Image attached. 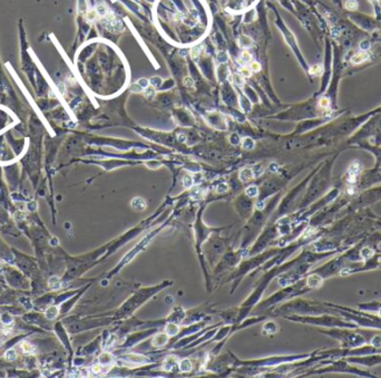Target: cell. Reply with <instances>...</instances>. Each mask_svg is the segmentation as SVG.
Returning a JSON list of instances; mask_svg holds the SVG:
<instances>
[{
    "label": "cell",
    "mask_w": 381,
    "mask_h": 378,
    "mask_svg": "<svg viewBox=\"0 0 381 378\" xmlns=\"http://www.w3.org/2000/svg\"><path fill=\"white\" fill-rule=\"evenodd\" d=\"M377 252H379V253H381V250H380V249H379V248H378V249H377Z\"/></svg>",
    "instance_id": "cell-30"
},
{
    "label": "cell",
    "mask_w": 381,
    "mask_h": 378,
    "mask_svg": "<svg viewBox=\"0 0 381 378\" xmlns=\"http://www.w3.org/2000/svg\"><path fill=\"white\" fill-rule=\"evenodd\" d=\"M345 7L349 10H354L357 8V1L356 0H349L347 3V5H345Z\"/></svg>",
    "instance_id": "cell-21"
},
{
    "label": "cell",
    "mask_w": 381,
    "mask_h": 378,
    "mask_svg": "<svg viewBox=\"0 0 381 378\" xmlns=\"http://www.w3.org/2000/svg\"><path fill=\"white\" fill-rule=\"evenodd\" d=\"M372 226H373V229H376V230H378L381 232V218H377L373 221V225Z\"/></svg>",
    "instance_id": "cell-22"
},
{
    "label": "cell",
    "mask_w": 381,
    "mask_h": 378,
    "mask_svg": "<svg viewBox=\"0 0 381 378\" xmlns=\"http://www.w3.org/2000/svg\"><path fill=\"white\" fill-rule=\"evenodd\" d=\"M240 177H241V180H242V181L247 182V181H250V180L253 179V172H252L251 170L245 169L244 171H242V172H241Z\"/></svg>",
    "instance_id": "cell-9"
},
{
    "label": "cell",
    "mask_w": 381,
    "mask_h": 378,
    "mask_svg": "<svg viewBox=\"0 0 381 378\" xmlns=\"http://www.w3.org/2000/svg\"><path fill=\"white\" fill-rule=\"evenodd\" d=\"M184 83H185L186 86H193V81H192L190 77H186V78L184 79Z\"/></svg>",
    "instance_id": "cell-28"
},
{
    "label": "cell",
    "mask_w": 381,
    "mask_h": 378,
    "mask_svg": "<svg viewBox=\"0 0 381 378\" xmlns=\"http://www.w3.org/2000/svg\"><path fill=\"white\" fill-rule=\"evenodd\" d=\"M358 174H359V164H358V162H354L350 165L349 171H348V182L354 183L357 180Z\"/></svg>",
    "instance_id": "cell-7"
},
{
    "label": "cell",
    "mask_w": 381,
    "mask_h": 378,
    "mask_svg": "<svg viewBox=\"0 0 381 378\" xmlns=\"http://www.w3.org/2000/svg\"><path fill=\"white\" fill-rule=\"evenodd\" d=\"M181 369H182V370H184V371L190 370V361H188L187 359H185V360H183L181 363Z\"/></svg>",
    "instance_id": "cell-19"
},
{
    "label": "cell",
    "mask_w": 381,
    "mask_h": 378,
    "mask_svg": "<svg viewBox=\"0 0 381 378\" xmlns=\"http://www.w3.org/2000/svg\"><path fill=\"white\" fill-rule=\"evenodd\" d=\"M321 365L323 366L322 368L317 369V370H313L312 374H327V373H335V374H350V375H356L359 376V377H368V378H373L378 377L376 374L370 373L369 370H366L364 368H360L357 365L348 361L345 358H338L333 359V360H321Z\"/></svg>",
    "instance_id": "cell-2"
},
{
    "label": "cell",
    "mask_w": 381,
    "mask_h": 378,
    "mask_svg": "<svg viewBox=\"0 0 381 378\" xmlns=\"http://www.w3.org/2000/svg\"><path fill=\"white\" fill-rule=\"evenodd\" d=\"M166 330H167V332H168L169 335H175L176 332L179 331L177 327H176L175 325H173V324H169L168 326L166 327Z\"/></svg>",
    "instance_id": "cell-18"
},
{
    "label": "cell",
    "mask_w": 381,
    "mask_h": 378,
    "mask_svg": "<svg viewBox=\"0 0 381 378\" xmlns=\"http://www.w3.org/2000/svg\"><path fill=\"white\" fill-rule=\"evenodd\" d=\"M17 357V353H16L15 349H9V350L6 353V358L8 360H14V359Z\"/></svg>",
    "instance_id": "cell-15"
},
{
    "label": "cell",
    "mask_w": 381,
    "mask_h": 378,
    "mask_svg": "<svg viewBox=\"0 0 381 378\" xmlns=\"http://www.w3.org/2000/svg\"><path fill=\"white\" fill-rule=\"evenodd\" d=\"M184 185L186 187H190L192 185V179L190 176H185V179H184Z\"/></svg>",
    "instance_id": "cell-27"
},
{
    "label": "cell",
    "mask_w": 381,
    "mask_h": 378,
    "mask_svg": "<svg viewBox=\"0 0 381 378\" xmlns=\"http://www.w3.org/2000/svg\"><path fill=\"white\" fill-rule=\"evenodd\" d=\"M357 309L367 312H373V314H381V301H370L364 303H358Z\"/></svg>",
    "instance_id": "cell-6"
},
{
    "label": "cell",
    "mask_w": 381,
    "mask_h": 378,
    "mask_svg": "<svg viewBox=\"0 0 381 378\" xmlns=\"http://www.w3.org/2000/svg\"><path fill=\"white\" fill-rule=\"evenodd\" d=\"M321 334L334 339L341 348H354L367 344L366 337L359 331V327L353 328H327L319 330Z\"/></svg>",
    "instance_id": "cell-3"
},
{
    "label": "cell",
    "mask_w": 381,
    "mask_h": 378,
    "mask_svg": "<svg viewBox=\"0 0 381 378\" xmlns=\"http://www.w3.org/2000/svg\"><path fill=\"white\" fill-rule=\"evenodd\" d=\"M49 285H50V287H52V288H58L60 283H59V280L57 279V278H52V279H50V281H49Z\"/></svg>",
    "instance_id": "cell-23"
},
{
    "label": "cell",
    "mask_w": 381,
    "mask_h": 378,
    "mask_svg": "<svg viewBox=\"0 0 381 378\" xmlns=\"http://www.w3.org/2000/svg\"><path fill=\"white\" fill-rule=\"evenodd\" d=\"M147 83H148V81H147L146 79H141V81H138V85H139L141 87H143V88H144V87L147 86Z\"/></svg>",
    "instance_id": "cell-29"
},
{
    "label": "cell",
    "mask_w": 381,
    "mask_h": 378,
    "mask_svg": "<svg viewBox=\"0 0 381 378\" xmlns=\"http://www.w3.org/2000/svg\"><path fill=\"white\" fill-rule=\"evenodd\" d=\"M330 105V99L327 98V97H322V98L319 101V106L322 108H328Z\"/></svg>",
    "instance_id": "cell-16"
},
{
    "label": "cell",
    "mask_w": 381,
    "mask_h": 378,
    "mask_svg": "<svg viewBox=\"0 0 381 378\" xmlns=\"http://www.w3.org/2000/svg\"><path fill=\"white\" fill-rule=\"evenodd\" d=\"M345 359L354 365L362 366L366 368H371L374 366L381 365V353H372V355H366V356H352L347 357Z\"/></svg>",
    "instance_id": "cell-5"
},
{
    "label": "cell",
    "mask_w": 381,
    "mask_h": 378,
    "mask_svg": "<svg viewBox=\"0 0 381 378\" xmlns=\"http://www.w3.org/2000/svg\"><path fill=\"white\" fill-rule=\"evenodd\" d=\"M367 59H369V55L368 54H366V53H358L357 55H354L353 57H352V59H351V63L352 64H361V63H363L364 60H367Z\"/></svg>",
    "instance_id": "cell-8"
},
{
    "label": "cell",
    "mask_w": 381,
    "mask_h": 378,
    "mask_svg": "<svg viewBox=\"0 0 381 378\" xmlns=\"http://www.w3.org/2000/svg\"><path fill=\"white\" fill-rule=\"evenodd\" d=\"M20 347H21V349H22V351H24L25 353H32V351H34V346H32L31 344H30V342H28V341H22L21 342V345H20Z\"/></svg>",
    "instance_id": "cell-11"
},
{
    "label": "cell",
    "mask_w": 381,
    "mask_h": 378,
    "mask_svg": "<svg viewBox=\"0 0 381 378\" xmlns=\"http://www.w3.org/2000/svg\"><path fill=\"white\" fill-rule=\"evenodd\" d=\"M132 204H137V205H134V208L137 210H143L145 206H146V203H145L144 200H143L142 197H136V199H134L132 202Z\"/></svg>",
    "instance_id": "cell-12"
},
{
    "label": "cell",
    "mask_w": 381,
    "mask_h": 378,
    "mask_svg": "<svg viewBox=\"0 0 381 378\" xmlns=\"http://www.w3.org/2000/svg\"><path fill=\"white\" fill-rule=\"evenodd\" d=\"M57 314H58V309H57L56 307H52V308H49V309L47 310L46 317L48 318V319H52V318H55V317L57 316Z\"/></svg>",
    "instance_id": "cell-13"
},
{
    "label": "cell",
    "mask_w": 381,
    "mask_h": 378,
    "mask_svg": "<svg viewBox=\"0 0 381 378\" xmlns=\"http://www.w3.org/2000/svg\"><path fill=\"white\" fill-rule=\"evenodd\" d=\"M327 306L332 307L337 310V314H340L343 318H345L349 321L353 322L360 328L367 329H376L381 330V314H373V312L362 311L354 308L345 307L337 303H331V302H324Z\"/></svg>",
    "instance_id": "cell-1"
},
{
    "label": "cell",
    "mask_w": 381,
    "mask_h": 378,
    "mask_svg": "<svg viewBox=\"0 0 381 378\" xmlns=\"http://www.w3.org/2000/svg\"><path fill=\"white\" fill-rule=\"evenodd\" d=\"M246 194H247V195H250V197H254V195H257V186H250V187H247Z\"/></svg>",
    "instance_id": "cell-20"
},
{
    "label": "cell",
    "mask_w": 381,
    "mask_h": 378,
    "mask_svg": "<svg viewBox=\"0 0 381 378\" xmlns=\"http://www.w3.org/2000/svg\"><path fill=\"white\" fill-rule=\"evenodd\" d=\"M234 81L237 85H242L243 83V78H242V75H235L234 76Z\"/></svg>",
    "instance_id": "cell-26"
},
{
    "label": "cell",
    "mask_w": 381,
    "mask_h": 378,
    "mask_svg": "<svg viewBox=\"0 0 381 378\" xmlns=\"http://www.w3.org/2000/svg\"><path fill=\"white\" fill-rule=\"evenodd\" d=\"M292 319L303 324L314 325V326L324 327V328H358L357 325L349 321L340 314H321L318 316L306 317H294Z\"/></svg>",
    "instance_id": "cell-4"
},
{
    "label": "cell",
    "mask_w": 381,
    "mask_h": 378,
    "mask_svg": "<svg viewBox=\"0 0 381 378\" xmlns=\"http://www.w3.org/2000/svg\"><path fill=\"white\" fill-rule=\"evenodd\" d=\"M310 73L312 75H320L322 73V67L320 65H314L310 68Z\"/></svg>",
    "instance_id": "cell-14"
},
{
    "label": "cell",
    "mask_w": 381,
    "mask_h": 378,
    "mask_svg": "<svg viewBox=\"0 0 381 378\" xmlns=\"http://www.w3.org/2000/svg\"><path fill=\"white\" fill-rule=\"evenodd\" d=\"M251 69L253 71H259L260 69H261V66H260L259 63L253 62V63H251Z\"/></svg>",
    "instance_id": "cell-25"
},
{
    "label": "cell",
    "mask_w": 381,
    "mask_h": 378,
    "mask_svg": "<svg viewBox=\"0 0 381 378\" xmlns=\"http://www.w3.org/2000/svg\"><path fill=\"white\" fill-rule=\"evenodd\" d=\"M241 75L244 77H250L251 76V71H250V69H247L246 67H243V68H241Z\"/></svg>",
    "instance_id": "cell-24"
},
{
    "label": "cell",
    "mask_w": 381,
    "mask_h": 378,
    "mask_svg": "<svg viewBox=\"0 0 381 378\" xmlns=\"http://www.w3.org/2000/svg\"><path fill=\"white\" fill-rule=\"evenodd\" d=\"M251 60H252L251 55H250L247 52H244V53H243L242 56H241V62H242L243 64H246V63L251 62Z\"/></svg>",
    "instance_id": "cell-17"
},
{
    "label": "cell",
    "mask_w": 381,
    "mask_h": 378,
    "mask_svg": "<svg viewBox=\"0 0 381 378\" xmlns=\"http://www.w3.org/2000/svg\"><path fill=\"white\" fill-rule=\"evenodd\" d=\"M167 341V337L165 335H158V336L155 338V340L153 341V345L154 346H163L164 344H166Z\"/></svg>",
    "instance_id": "cell-10"
}]
</instances>
